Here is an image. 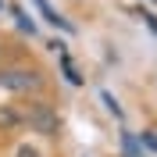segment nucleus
I'll return each mask as SVG.
<instances>
[{
    "instance_id": "obj_1",
    "label": "nucleus",
    "mask_w": 157,
    "mask_h": 157,
    "mask_svg": "<svg viewBox=\"0 0 157 157\" xmlns=\"http://www.w3.org/2000/svg\"><path fill=\"white\" fill-rule=\"evenodd\" d=\"M21 125H29V132L39 136H61V114L47 100H29L21 107Z\"/></svg>"
},
{
    "instance_id": "obj_2",
    "label": "nucleus",
    "mask_w": 157,
    "mask_h": 157,
    "mask_svg": "<svg viewBox=\"0 0 157 157\" xmlns=\"http://www.w3.org/2000/svg\"><path fill=\"white\" fill-rule=\"evenodd\" d=\"M47 86V78L39 68H29V64H11V68H0V89L7 93H21V97H32Z\"/></svg>"
},
{
    "instance_id": "obj_3",
    "label": "nucleus",
    "mask_w": 157,
    "mask_h": 157,
    "mask_svg": "<svg viewBox=\"0 0 157 157\" xmlns=\"http://www.w3.org/2000/svg\"><path fill=\"white\" fill-rule=\"evenodd\" d=\"M32 4L39 7V14H43V18L54 25V29H61V32H75V25H71V21L61 14V11H54V7H50V0H32Z\"/></svg>"
},
{
    "instance_id": "obj_4",
    "label": "nucleus",
    "mask_w": 157,
    "mask_h": 157,
    "mask_svg": "<svg viewBox=\"0 0 157 157\" xmlns=\"http://www.w3.org/2000/svg\"><path fill=\"white\" fill-rule=\"evenodd\" d=\"M121 154H125V157H147V154H143L139 136H136V132H128V128L121 132Z\"/></svg>"
},
{
    "instance_id": "obj_5",
    "label": "nucleus",
    "mask_w": 157,
    "mask_h": 157,
    "mask_svg": "<svg viewBox=\"0 0 157 157\" xmlns=\"http://www.w3.org/2000/svg\"><path fill=\"white\" fill-rule=\"evenodd\" d=\"M18 125H21L18 107H0V128H18Z\"/></svg>"
},
{
    "instance_id": "obj_6",
    "label": "nucleus",
    "mask_w": 157,
    "mask_h": 157,
    "mask_svg": "<svg viewBox=\"0 0 157 157\" xmlns=\"http://www.w3.org/2000/svg\"><path fill=\"white\" fill-rule=\"evenodd\" d=\"M61 68H64V78H68L71 86H82V75L75 71V64H71V57H68V54H61Z\"/></svg>"
},
{
    "instance_id": "obj_7",
    "label": "nucleus",
    "mask_w": 157,
    "mask_h": 157,
    "mask_svg": "<svg viewBox=\"0 0 157 157\" xmlns=\"http://www.w3.org/2000/svg\"><path fill=\"white\" fill-rule=\"evenodd\" d=\"M14 18H18V25H21V29H25V32H29V36H32V32H36V21H32V18H25V14H21L18 7H14Z\"/></svg>"
},
{
    "instance_id": "obj_8",
    "label": "nucleus",
    "mask_w": 157,
    "mask_h": 157,
    "mask_svg": "<svg viewBox=\"0 0 157 157\" xmlns=\"http://www.w3.org/2000/svg\"><path fill=\"white\" fill-rule=\"evenodd\" d=\"M100 97H104V104H107V111H111V114H114V118H121V107H118V100L111 97L107 89H104V93H100Z\"/></svg>"
},
{
    "instance_id": "obj_9",
    "label": "nucleus",
    "mask_w": 157,
    "mask_h": 157,
    "mask_svg": "<svg viewBox=\"0 0 157 157\" xmlns=\"http://www.w3.org/2000/svg\"><path fill=\"white\" fill-rule=\"evenodd\" d=\"M139 143H143V147H150L157 154V128H150V132H143V139H139Z\"/></svg>"
},
{
    "instance_id": "obj_10",
    "label": "nucleus",
    "mask_w": 157,
    "mask_h": 157,
    "mask_svg": "<svg viewBox=\"0 0 157 157\" xmlns=\"http://www.w3.org/2000/svg\"><path fill=\"white\" fill-rule=\"evenodd\" d=\"M139 18H143V21H147V25H150V29L157 32V14H150V11H139Z\"/></svg>"
},
{
    "instance_id": "obj_11",
    "label": "nucleus",
    "mask_w": 157,
    "mask_h": 157,
    "mask_svg": "<svg viewBox=\"0 0 157 157\" xmlns=\"http://www.w3.org/2000/svg\"><path fill=\"white\" fill-rule=\"evenodd\" d=\"M18 157H36V150H32V147H21V150H18Z\"/></svg>"
},
{
    "instance_id": "obj_12",
    "label": "nucleus",
    "mask_w": 157,
    "mask_h": 157,
    "mask_svg": "<svg viewBox=\"0 0 157 157\" xmlns=\"http://www.w3.org/2000/svg\"><path fill=\"white\" fill-rule=\"evenodd\" d=\"M0 4H4V0H0Z\"/></svg>"
}]
</instances>
